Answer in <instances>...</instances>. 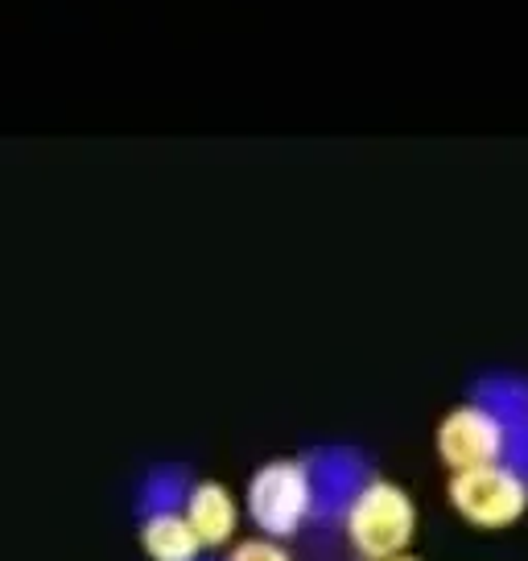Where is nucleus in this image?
I'll return each mask as SVG.
<instances>
[{
    "instance_id": "f257e3e1",
    "label": "nucleus",
    "mask_w": 528,
    "mask_h": 561,
    "mask_svg": "<svg viewBox=\"0 0 528 561\" xmlns=\"http://www.w3.org/2000/svg\"><path fill=\"white\" fill-rule=\"evenodd\" d=\"M343 533L355 553L368 561L405 553L417 533V504L392 479H364L343 504Z\"/></svg>"
},
{
    "instance_id": "f03ea898",
    "label": "nucleus",
    "mask_w": 528,
    "mask_h": 561,
    "mask_svg": "<svg viewBox=\"0 0 528 561\" xmlns=\"http://www.w3.org/2000/svg\"><path fill=\"white\" fill-rule=\"evenodd\" d=\"M318 504L314 471L301 458H273L248 479V516L268 537H294Z\"/></svg>"
},
{
    "instance_id": "7ed1b4c3",
    "label": "nucleus",
    "mask_w": 528,
    "mask_h": 561,
    "mask_svg": "<svg viewBox=\"0 0 528 561\" xmlns=\"http://www.w3.org/2000/svg\"><path fill=\"white\" fill-rule=\"evenodd\" d=\"M450 504L455 512L475 528H508L516 525L528 508V479L520 467L500 462H483V467H467V471L450 474Z\"/></svg>"
},
{
    "instance_id": "20e7f679",
    "label": "nucleus",
    "mask_w": 528,
    "mask_h": 561,
    "mask_svg": "<svg viewBox=\"0 0 528 561\" xmlns=\"http://www.w3.org/2000/svg\"><path fill=\"white\" fill-rule=\"evenodd\" d=\"M508 455V421L487 404H458L438 425V458L450 471L500 462Z\"/></svg>"
},
{
    "instance_id": "39448f33",
    "label": "nucleus",
    "mask_w": 528,
    "mask_h": 561,
    "mask_svg": "<svg viewBox=\"0 0 528 561\" xmlns=\"http://www.w3.org/2000/svg\"><path fill=\"white\" fill-rule=\"evenodd\" d=\"M186 520L194 525V533L203 537V545H223L231 541V533L240 525V504H236V495H231L223 483H215V479H203V483H194L186 491Z\"/></svg>"
},
{
    "instance_id": "423d86ee",
    "label": "nucleus",
    "mask_w": 528,
    "mask_h": 561,
    "mask_svg": "<svg viewBox=\"0 0 528 561\" xmlns=\"http://www.w3.org/2000/svg\"><path fill=\"white\" fill-rule=\"evenodd\" d=\"M141 549L153 561H194L203 549V537L194 533L182 508L145 512L141 520Z\"/></svg>"
},
{
    "instance_id": "0eeeda50",
    "label": "nucleus",
    "mask_w": 528,
    "mask_h": 561,
    "mask_svg": "<svg viewBox=\"0 0 528 561\" xmlns=\"http://www.w3.org/2000/svg\"><path fill=\"white\" fill-rule=\"evenodd\" d=\"M228 561H294V558H289L282 549V541H273V537H248V541H240L231 549Z\"/></svg>"
},
{
    "instance_id": "6e6552de",
    "label": "nucleus",
    "mask_w": 528,
    "mask_h": 561,
    "mask_svg": "<svg viewBox=\"0 0 528 561\" xmlns=\"http://www.w3.org/2000/svg\"><path fill=\"white\" fill-rule=\"evenodd\" d=\"M380 561H422V558H413V553L405 549V553H392V558H380Z\"/></svg>"
}]
</instances>
